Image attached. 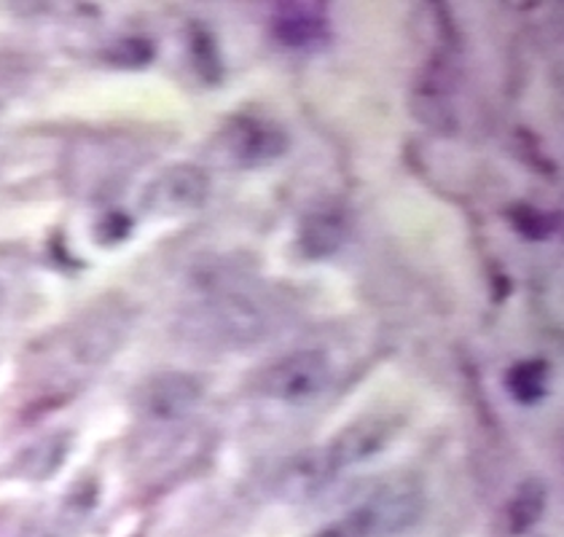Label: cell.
<instances>
[{
    "mask_svg": "<svg viewBox=\"0 0 564 537\" xmlns=\"http://www.w3.org/2000/svg\"><path fill=\"white\" fill-rule=\"evenodd\" d=\"M30 81V65L22 54L0 52V111L14 100Z\"/></svg>",
    "mask_w": 564,
    "mask_h": 537,
    "instance_id": "obj_18",
    "label": "cell"
},
{
    "mask_svg": "<svg viewBox=\"0 0 564 537\" xmlns=\"http://www.w3.org/2000/svg\"><path fill=\"white\" fill-rule=\"evenodd\" d=\"M22 537H63V527H57V524H33Z\"/></svg>",
    "mask_w": 564,
    "mask_h": 537,
    "instance_id": "obj_20",
    "label": "cell"
},
{
    "mask_svg": "<svg viewBox=\"0 0 564 537\" xmlns=\"http://www.w3.org/2000/svg\"><path fill=\"white\" fill-rule=\"evenodd\" d=\"M334 475H339V470L330 462L328 449H306L272 470L269 490L285 503H304L326 490Z\"/></svg>",
    "mask_w": 564,
    "mask_h": 537,
    "instance_id": "obj_9",
    "label": "cell"
},
{
    "mask_svg": "<svg viewBox=\"0 0 564 537\" xmlns=\"http://www.w3.org/2000/svg\"><path fill=\"white\" fill-rule=\"evenodd\" d=\"M422 511L425 500L414 486H382L312 537H392L406 533Z\"/></svg>",
    "mask_w": 564,
    "mask_h": 537,
    "instance_id": "obj_3",
    "label": "cell"
},
{
    "mask_svg": "<svg viewBox=\"0 0 564 537\" xmlns=\"http://www.w3.org/2000/svg\"><path fill=\"white\" fill-rule=\"evenodd\" d=\"M334 365L323 350L288 352L256 374V393L280 403H310L326 393Z\"/></svg>",
    "mask_w": 564,
    "mask_h": 537,
    "instance_id": "obj_5",
    "label": "cell"
},
{
    "mask_svg": "<svg viewBox=\"0 0 564 537\" xmlns=\"http://www.w3.org/2000/svg\"><path fill=\"white\" fill-rule=\"evenodd\" d=\"M205 398V384L186 371H162L143 380L132 390L130 406L140 423L170 425L181 423Z\"/></svg>",
    "mask_w": 564,
    "mask_h": 537,
    "instance_id": "obj_6",
    "label": "cell"
},
{
    "mask_svg": "<svg viewBox=\"0 0 564 537\" xmlns=\"http://www.w3.org/2000/svg\"><path fill=\"white\" fill-rule=\"evenodd\" d=\"M395 436V425L390 419L382 417H364L355 419L352 425H347L334 441L328 443V457L334 462L336 470H345L358 465V462L371 460L379 451L388 449V443Z\"/></svg>",
    "mask_w": 564,
    "mask_h": 537,
    "instance_id": "obj_10",
    "label": "cell"
},
{
    "mask_svg": "<svg viewBox=\"0 0 564 537\" xmlns=\"http://www.w3.org/2000/svg\"><path fill=\"white\" fill-rule=\"evenodd\" d=\"M73 447V432L67 430H57L48 432V436L39 438L30 447H24L20 454L11 460L6 475L11 479H22V481H48L59 468L65 465L67 454H70Z\"/></svg>",
    "mask_w": 564,
    "mask_h": 537,
    "instance_id": "obj_12",
    "label": "cell"
},
{
    "mask_svg": "<svg viewBox=\"0 0 564 537\" xmlns=\"http://www.w3.org/2000/svg\"><path fill=\"white\" fill-rule=\"evenodd\" d=\"M210 197V175L199 164H170L153 175L140 194L143 212L156 218H175L199 210Z\"/></svg>",
    "mask_w": 564,
    "mask_h": 537,
    "instance_id": "obj_7",
    "label": "cell"
},
{
    "mask_svg": "<svg viewBox=\"0 0 564 537\" xmlns=\"http://www.w3.org/2000/svg\"><path fill=\"white\" fill-rule=\"evenodd\" d=\"M545 505H549V486L541 479L524 481L508 503V529L513 535H527L530 529H535V524L545 514Z\"/></svg>",
    "mask_w": 564,
    "mask_h": 537,
    "instance_id": "obj_15",
    "label": "cell"
},
{
    "mask_svg": "<svg viewBox=\"0 0 564 537\" xmlns=\"http://www.w3.org/2000/svg\"><path fill=\"white\" fill-rule=\"evenodd\" d=\"M269 33L282 48L317 52L330 41V14L326 3L293 0L278 3L269 17Z\"/></svg>",
    "mask_w": 564,
    "mask_h": 537,
    "instance_id": "obj_8",
    "label": "cell"
},
{
    "mask_svg": "<svg viewBox=\"0 0 564 537\" xmlns=\"http://www.w3.org/2000/svg\"><path fill=\"white\" fill-rule=\"evenodd\" d=\"M349 234H352V223L341 207H317L306 212L299 223V253L310 261H326L347 245Z\"/></svg>",
    "mask_w": 564,
    "mask_h": 537,
    "instance_id": "obj_11",
    "label": "cell"
},
{
    "mask_svg": "<svg viewBox=\"0 0 564 537\" xmlns=\"http://www.w3.org/2000/svg\"><path fill=\"white\" fill-rule=\"evenodd\" d=\"M130 326L132 313L127 309L124 298L108 296L97 302L95 307L78 313V317H73L57 333L48 336L41 344L46 347V352H35L39 355H59L57 365L67 369L65 380H73L76 371L89 374V371L102 369L124 344Z\"/></svg>",
    "mask_w": 564,
    "mask_h": 537,
    "instance_id": "obj_1",
    "label": "cell"
},
{
    "mask_svg": "<svg viewBox=\"0 0 564 537\" xmlns=\"http://www.w3.org/2000/svg\"><path fill=\"white\" fill-rule=\"evenodd\" d=\"M269 331L267 309L242 293H224L186 317V336L207 347H248Z\"/></svg>",
    "mask_w": 564,
    "mask_h": 537,
    "instance_id": "obj_2",
    "label": "cell"
},
{
    "mask_svg": "<svg viewBox=\"0 0 564 537\" xmlns=\"http://www.w3.org/2000/svg\"><path fill=\"white\" fill-rule=\"evenodd\" d=\"M156 48L149 39H140V35H127V39L116 41L113 46H108L102 52V59L116 70H140V67L151 65Z\"/></svg>",
    "mask_w": 564,
    "mask_h": 537,
    "instance_id": "obj_17",
    "label": "cell"
},
{
    "mask_svg": "<svg viewBox=\"0 0 564 537\" xmlns=\"http://www.w3.org/2000/svg\"><path fill=\"white\" fill-rule=\"evenodd\" d=\"M3 302H6V291H3V285H0V307H3Z\"/></svg>",
    "mask_w": 564,
    "mask_h": 537,
    "instance_id": "obj_21",
    "label": "cell"
},
{
    "mask_svg": "<svg viewBox=\"0 0 564 537\" xmlns=\"http://www.w3.org/2000/svg\"><path fill=\"white\" fill-rule=\"evenodd\" d=\"M188 59L196 76L207 84V87H218L226 78V63L220 54L216 35L207 24L192 22L188 24Z\"/></svg>",
    "mask_w": 564,
    "mask_h": 537,
    "instance_id": "obj_14",
    "label": "cell"
},
{
    "mask_svg": "<svg viewBox=\"0 0 564 537\" xmlns=\"http://www.w3.org/2000/svg\"><path fill=\"white\" fill-rule=\"evenodd\" d=\"M506 390L519 406H535L551 390V363L543 358L519 360L508 369Z\"/></svg>",
    "mask_w": 564,
    "mask_h": 537,
    "instance_id": "obj_13",
    "label": "cell"
},
{
    "mask_svg": "<svg viewBox=\"0 0 564 537\" xmlns=\"http://www.w3.org/2000/svg\"><path fill=\"white\" fill-rule=\"evenodd\" d=\"M130 231H132L130 218L119 210H110L100 218V221H97L95 240L100 242V245L113 248V245H119V242H124L127 237H130Z\"/></svg>",
    "mask_w": 564,
    "mask_h": 537,
    "instance_id": "obj_19",
    "label": "cell"
},
{
    "mask_svg": "<svg viewBox=\"0 0 564 537\" xmlns=\"http://www.w3.org/2000/svg\"><path fill=\"white\" fill-rule=\"evenodd\" d=\"M291 151V134L267 116H226L213 138V154L237 169H259L274 164Z\"/></svg>",
    "mask_w": 564,
    "mask_h": 537,
    "instance_id": "obj_4",
    "label": "cell"
},
{
    "mask_svg": "<svg viewBox=\"0 0 564 537\" xmlns=\"http://www.w3.org/2000/svg\"><path fill=\"white\" fill-rule=\"evenodd\" d=\"M508 221H511L513 229L519 231L524 240L530 242H545L560 231V212L551 210H541V207L530 205V201H517L511 210L506 212Z\"/></svg>",
    "mask_w": 564,
    "mask_h": 537,
    "instance_id": "obj_16",
    "label": "cell"
}]
</instances>
